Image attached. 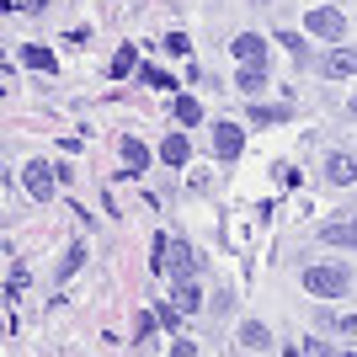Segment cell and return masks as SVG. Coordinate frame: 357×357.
Listing matches in <instances>:
<instances>
[{"mask_svg":"<svg viewBox=\"0 0 357 357\" xmlns=\"http://www.w3.org/2000/svg\"><path fill=\"white\" fill-rule=\"evenodd\" d=\"M326 181L352 187V181H357V160H352V155H331V160H326Z\"/></svg>","mask_w":357,"mask_h":357,"instance_id":"cell-8","label":"cell"},{"mask_svg":"<svg viewBox=\"0 0 357 357\" xmlns=\"http://www.w3.org/2000/svg\"><path fill=\"white\" fill-rule=\"evenodd\" d=\"M310 32H314V38H336V43H342L347 22H342V11H331V6H314V11H310Z\"/></svg>","mask_w":357,"mask_h":357,"instance_id":"cell-4","label":"cell"},{"mask_svg":"<svg viewBox=\"0 0 357 357\" xmlns=\"http://www.w3.org/2000/svg\"><path fill=\"white\" fill-rule=\"evenodd\" d=\"M320 70L336 75V80H342V75H357V48H336V54H326V59H320Z\"/></svg>","mask_w":357,"mask_h":357,"instance_id":"cell-9","label":"cell"},{"mask_svg":"<svg viewBox=\"0 0 357 357\" xmlns=\"http://www.w3.org/2000/svg\"><path fill=\"white\" fill-rule=\"evenodd\" d=\"M155 314H160V326H165V331H176V326H181V310H171V304H160Z\"/></svg>","mask_w":357,"mask_h":357,"instance_id":"cell-25","label":"cell"},{"mask_svg":"<svg viewBox=\"0 0 357 357\" xmlns=\"http://www.w3.org/2000/svg\"><path fill=\"white\" fill-rule=\"evenodd\" d=\"M347 283H352L347 267H326V261H320V267H304V288H310L314 298H342Z\"/></svg>","mask_w":357,"mask_h":357,"instance_id":"cell-1","label":"cell"},{"mask_svg":"<svg viewBox=\"0 0 357 357\" xmlns=\"http://www.w3.org/2000/svg\"><path fill=\"white\" fill-rule=\"evenodd\" d=\"M165 267H171V278H192L197 272V256L187 240H171V251H165Z\"/></svg>","mask_w":357,"mask_h":357,"instance_id":"cell-6","label":"cell"},{"mask_svg":"<svg viewBox=\"0 0 357 357\" xmlns=\"http://www.w3.org/2000/svg\"><path fill=\"white\" fill-rule=\"evenodd\" d=\"M155 320H160V314L139 310V320H134V336H139V342H149V336H155Z\"/></svg>","mask_w":357,"mask_h":357,"instance_id":"cell-21","label":"cell"},{"mask_svg":"<svg viewBox=\"0 0 357 357\" xmlns=\"http://www.w3.org/2000/svg\"><path fill=\"white\" fill-rule=\"evenodd\" d=\"M165 54H176V59H181V54H192V43H187V32H171V38H165Z\"/></svg>","mask_w":357,"mask_h":357,"instance_id":"cell-23","label":"cell"},{"mask_svg":"<svg viewBox=\"0 0 357 357\" xmlns=\"http://www.w3.org/2000/svg\"><path fill=\"white\" fill-rule=\"evenodd\" d=\"M240 342H245V347H256V352H261V347H267L272 336H267V326H256V320H251V326L240 331Z\"/></svg>","mask_w":357,"mask_h":357,"instance_id":"cell-19","label":"cell"},{"mask_svg":"<svg viewBox=\"0 0 357 357\" xmlns=\"http://www.w3.org/2000/svg\"><path fill=\"white\" fill-rule=\"evenodd\" d=\"M160 160H165V165H187V160H192V139H187V134H165Z\"/></svg>","mask_w":357,"mask_h":357,"instance_id":"cell-7","label":"cell"},{"mask_svg":"<svg viewBox=\"0 0 357 357\" xmlns=\"http://www.w3.org/2000/svg\"><path fill=\"white\" fill-rule=\"evenodd\" d=\"M134 70H139V48H123L118 59L107 64V75H112V80H128V75H134Z\"/></svg>","mask_w":357,"mask_h":357,"instance_id":"cell-15","label":"cell"},{"mask_svg":"<svg viewBox=\"0 0 357 357\" xmlns=\"http://www.w3.org/2000/svg\"><path fill=\"white\" fill-rule=\"evenodd\" d=\"M123 165H128V171H134V176H139V171H144V165H149V149L139 144V139H123Z\"/></svg>","mask_w":357,"mask_h":357,"instance_id":"cell-16","label":"cell"},{"mask_svg":"<svg viewBox=\"0 0 357 357\" xmlns=\"http://www.w3.org/2000/svg\"><path fill=\"white\" fill-rule=\"evenodd\" d=\"M171 112H176V123H181V128L203 123V102H197V96H176V102H171Z\"/></svg>","mask_w":357,"mask_h":357,"instance_id":"cell-12","label":"cell"},{"mask_svg":"<svg viewBox=\"0 0 357 357\" xmlns=\"http://www.w3.org/2000/svg\"><path fill=\"white\" fill-rule=\"evenodd\" d=\"M80 261H86V245H70V251H64V261H59V283L80 272Z\"/></svg>","mask_w":357,"mask_h":357,"instance_id":"cell-18","label":"cell"},{"mask_svg":"<svg viewBox=\"0 0 357 357\" xmlns=\"http://www.w3.org/2000/svg\"><path fill=\"white\" fill-rule=\"evenodd\" d=\"M171 357H192V342H171Z\"/></svg>","mask_w":357,"mask_h":357,"instance_id":"cell-26","label":"cell"},{"mask_svg":"<svg viewBox=\"0 0 357 357\" xmlns=\"http://www.w3.org/2000/svg\"><path fill=\"white\" fill-rule=\"evenodd\" d=\"M229 54H235L240 64H267V38H261V32H240L235 43H229Z\"/></svg>","mask_w":357,"mask_h":357,"instance_id":"cell-3","label":"cell"},{"mask_svg":"<svg viewBox=\"0 0 357 357\" xmlns=\"http://www.w3.org/2000/svg\"><path fill=\"white\" fill-rule=\"evenodd\" d=\"M347 112H352V118H357V96H352V107H347Z\"/></svg>","mask_w":357,"mask_h":357,"instance_id":"cell-28","label":"cell"},{"mask_svg":"<svg viewBox=\"0 0 357 357\" xmlns=\"http://www.w3.org/2000/svg\"><path fill=\"white\" fill-rule=\"evenodd\" d=\"M22 181H27L32 197H43V203H48V197H54V187H59V171H54V165H43V160H32L27 171H22Z\"/></svg>","mask_w":357,"mask_h":357,"instance_id":"cell-2","label":"cell"},{"mask_svg":"<svg viewBox=\"0 0 357 357\" xmlns=\"http://www.w3.org/2000/svg\"><path fill=\"white\" fill-rule=\"evenodd\" d=\"M288 357H331L326 342H304V347H288Z\"/></svg>","mask_w":357,"mask_h":357,"instance_id":"cell-22","label":"cell"},{"mask_svg":"<svg viewBox=\"0 0 357 357\" xmlns=\"http://www.w3.org/2000/svg\"><path fill=\"white\" fill-rule=\"evenodd\" d=\"M240 149H245V134H240V123H219V128H213V155H219V160H235Z\"/></svg>","mask_w":357,"mask_h":357,"instance_id":"cell-5","label":"cell"},{"mask_svg":"<svg viewBox=\"0 0 357 357\" xmlns=\"http://www.w3.org/2000/svg\"><path fill=\"white\" fill-rule=\"evenodd\" d=\"M22 64H32V70H43V75H54V70H59V59H54L48 48H38V43H27V48H22Z\"/></svg>","mask_w":357,"mask_h":357,"instance_id":"cell-14","label":"cell"},{"mask_svg":"<svg viewBox=\"0 0 357 357\" xmlns=\"http://www.w3.org/2000/svg\"><path fill=\"white\" fill-rule=\"evenodd\" d=\"M342 331H347V336H357V314H342Z\"/></svg>","mask_w":357,"mask_h":357,"instance_id":"cell-27","label":"cell"},{"mask_svg":"<svg viewBox=\"0 0 357 357\" xmlns=\"http://www.w3.org/2000/svg\"><path fill=\"white\" fill-rule=\"evenodd\" d=\"M342 357H357V347H347V352H342Z\"/></svg>","mask_w":357,"mask_h":357,"instance_id":"cell-29","label":"cell"},{"mask_svg":"<svg viewBox=\"0 0 357 357\" xmlns=\"http://www.w3.org/2000/svg\"><path fill=\"white\" fill-rule=\"evenodd\" d=\"M278 43H283V48H294V59H304V54H310V48H304V38H298V32H283Z\"/></svg>","mask_w":357,"mask_h":357,"instance_id":"cell-24","label":"cell"},{"mask_svg":"<svg viewBox=\"0 0 357 357\" xmlns=\"http://www.w3.org/2000/svg\"><path fill=\"white\" fill-rule=\"evenodd\" d=\"M171 304H176L181 314L203 310V298H197V283H192V278H176V288H171Z\"/></svg>","mask_w":357,"mask_h":357,"instance_id":"cell-10","label":"cell"},{"mask_svg":"<svg viewBox=\"0 0 357 357\" xmlns=\"http://www.w3.org/2000/svg\"><path fill=\"white\" fill-rule=\"evenodd\" d=\"M139 75H144V86H155V91H176V80H171L165 70H155V64H149V70H139Z\"/></svg>","mask_w":357,"mask_h":357,"instance_id":"cell-20","label":"cell"},{"mask_svg":"<svg viewBox=\"0 0 357 357\" xmlns=\"http://www.w3.org/2000/svg\"><path fill=\"white\" fill-rule=\"evenodd\" d=\"M240 91L256 102V96L267 91V64H245V70H240Z\"/></svg>","mask_w":357,"mask_h":357,"instance_id":"cell-11","label":"cell"},{"mask_svg":"<svg viewBox=\"0 0 357 357\" xmlns=\"http://www.w3.org/2000/svg\"><path fill=\"white\" fill-rule=\"evenodd\" d=\"M326 235V245H357V219H342V224H326L320 229Z\"/></svg>","mask_w":357,"mask_h":357,"instance_id":"cell-13","label":"cell"},{"mask_svg":"<svg viewBox=\"0 0 357 357\" xmlns=\"http://www.w3.org/2000/svg\"><path fill=\"white\" fill-rule=\"evenodd\" d=\"M251 123H256V128H267V123H288V107H256L251 102Z\"/></svg>","mask_w":357,"mask_h":357,"instance_id":"cell-17","label":"cell"}]
</instances>
